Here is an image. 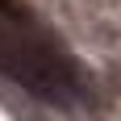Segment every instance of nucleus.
I'll use <instances>...</instances> for the list:
<instances>
[{
  "instance_id": "obj_1",
  "label": "nucleus",
  "mask_w": 121,
  "mask_h": 121,
  "mask_svg": "<svg viewBox=\"0 0 121 121\" xmlns=\"http://www.w3.org/2000/svg\"><path fill=\"white\" fill-rule=\"evenodd\" d=\"M0 75H9L13 84L25 92L50 100V104H71L79 84L71 67L34 34H25V17H0Z\"/></svg>"
}]
</instances>
